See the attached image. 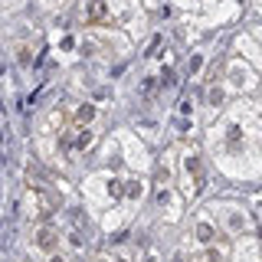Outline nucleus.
<instances>
[{"label": "nucleus", "mask_w": 262, "mask_h": 262, "mask_svg": "<svg viewBox=\"0 0 262 262\" xmlns=\"http://www.w3.org/2000/svg\"><path fill=\"white\" fill-rule=\"evenodd\" d=\"M36 246H39V249H53V246H56V233H53V229H39V233H36Z\"/></svg>", "instance_id": "obj_1"}, {"label": "nucleus", "mask_w": 262, "mask_h": 262, "mask_svg": "<svg viewBox=\"0 0 262 262\" xmlns=\"http://www.w3.org/2000/svg\"><path fill=\"white\" fill-rule=\"evenodd\" d=\"M196 239H200V243H210V239H213V229L200 223V226H196Z\"/></svg>", "instance_id": "obj_2"}, {"label": "nucleus", "mask_w": 262, "mask_h": 262, "mask_svg": "<svg viewBox=\"0 0 262 262\" xmlns=\"http://www.w3.org/2000/svg\"><path fill=\"white\" fill-rule=\"evenodd\" d=\"M49 262H62V259H59V256H53V259H49Z\"/></svg>", "instance_id": "obj_3"}, {"label": "nucleus", "mask_w": 262, "mask_h": 262, "mask_svg": "<svg viewBox=\"0 0 262 262\" xmlns=\"http://www.w3.org/2000/svg\"><path fill=\"white\" fill-rule=\"evenodd\" d=\"M118 262H125V259H118Z\"/></svg>", "instance_id": "obj_4"}]
</instances>
